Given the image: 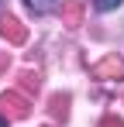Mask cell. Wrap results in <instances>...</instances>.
<instances>
[{"label": "cell", "mask_w": 124, "mask_h": 127, "mask_svg": "<svg viewBox=\"0 0 124 127\" xmlns=\"http://www.w3.org/2000/svg\"><path fill=\"white\" fill-rule=\"evenodd\" d=\"M0 110H3L10 120H24V117L31 113V103H28L24 93H3V96H0Z\"/></svg>", "instance_id": "6da1fadb"}, {"label": "cell", "mask_w": 124, "mask_h": 127, "mask_svg": "<svg viewBox=\"0 0 124 127\" xmlns=\"http://www.w3.org/2000/svg\"><path fill=\"white\" fill-rule=\"evenodd\" d=\"M90 76L93 79H124V62L117 55H107V59H100V62L90 69Z\"/></svg>", "instance_id": "7a4b0ae2"}, {"label": "cell", "mask_w": 124, "mask_h": 127, "mask_svg": "<svg viewBox=\"0 0 124 127\" xmlns=\"http://www.w3.org/2000/svg\"><path fill=\"white\" fill-rule=\"evenodd\" d=\"M0 38H7L10 45H24L28 41V28H24L17 17H3V21H0Z\"/></svg>", "instance_id": "3957f363"}, {"label": "cell", "mask_w": 124, "mask_h": 127, "mask_svg": "<svg viewBox=\"0 0 124 127\" xmlns=\"http://www.w3.org/2000/svg\"><path fill=\"white\" fill-rule=\"evenodd\" d=\"M62 17H65V24H72V28H76V24L83 21V3H79V0L62 3Z\"/></svg>", "instance_id": "277c9868"}, {"label": "cell", "mask_w": 124, "mask_h": 127, "mask_svg": "<svg viewBox=\"0 0 124 127\" xmlns=\"http://www.w3.org/2000/svg\"><path fill=\"white\" fill-rule=\"evenodd\" d=\"M28 3V10L31 14H48V10H55V3L59 0H24Z\"/></svg>", "instance_id": "5b68a950"}, {"label": "cell", "mask_w": 124, "mask_h": 127, "mask_svg": "<svg viewBox=\"0 0 124 127\" xmlns=\"http://www.w3.org/2000/svg\"><path fill=\"white\" fill-rule=\"evenodd\" d=\"M52 113L65 120V113H69V96H52Z\"/></svg>", "instance_id": "8992f818"}, {"label": "cell", "mask_w": 124, "mask_h": 127, "mask_svg": "<svg viewBox=\"0 0 124 127\" xmlns=\"http://www.w3.org/2000/svg\"><path fill=\"white\" fill-rule=\"evenodd\" d=\"M124 0H93V7L97 10H114V7H121Z\"/></svg>", "instance_id": "52a82bcc"}, {"label": "cell", "mask_w": 124, "mask_h": 127, "mask_svg": "<svg viewBox=\"0 0 124 127\" xmlns=\"http://www.w3.org/2000/svg\"><path fill=\"white\" fill-rule=\"evenodd\" d=\"M24 93H31V89H35V93H38V76H31V72H24Z\"/></svg>", "instance_id": "ba28073f"}, {"label": "cell", "mask_w": 124, "mask_h": 127, "mask_svg": "<svg viewBox=\"0 0 124 127\" xmlns=\"http://www.w3.org/2000/svg\"><path fill=\"white\" fill-rule=\"evenodd\" d=\"M100 127H124V124H121V117L110 113V117H103V120H100Z\"/></svg>", "instance_id": "9c48e42d"}, {"label": "cell", "mask_w": 124, "mask_h": 127, "mask_svg": "<svg viewBox=\"0 0 124 127\" xmlns=\"http://www.w3.org/2000/svg\"><path fill=\"white\" fill-rule=\"evenodd\" d=\"M0 127H7V120H3V117H0Z\"/></svg>", "instance_id": "30bf717a"}]
</instances>
